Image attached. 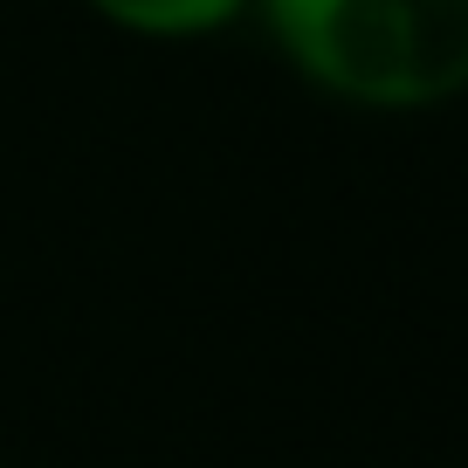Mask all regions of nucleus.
Returning a JSON list of instances; mask_svg holds the SVG:
<instances>
[{
    "label": "nucleus",
    "instance_id": "nucleus-1",
    "mask_svg": "<svg viewBox=\"0 0 468 468\" xmlns=\"http://www.w3.org/2000/svg\"><path fill=\"white\" fill-rule=\"evenodd\" d=\"M276 56L351 111L468 97V0H255Z\"/></svg>",
    "mask_w": 468,
    "mask_h": 468
},
{
    "label": "nucleus",
    "instance_id": "nucleus-2",
    "mask_svg": "<svg viewBox=\"0 0 468 468\" xmlns=\"http://www.w3.org/2000/svg\"><path fill=\"white\" fill-rule=\"evenodd\" d=\"M83 7L138 42H200V35L234 28L255 0H83Z\"/></svg>",
    "mask_w": 468,
    "mask_h": 468
}]
</instances>
